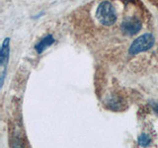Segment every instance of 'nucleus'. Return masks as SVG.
Masks as SVG:
<instances>
[{"mask_svg":"<svg viewBox=\"0 0 158 148\" xmlns=\"http://www.w3.org/2000/svg\"><path fill=\"white\" fill-rule=\"evenodd\" d=\"M137 142H138V145L139 146L146 147L151 143V138L149 135L146 134V133H141L137 138Z\"/></svg>","mask_w":158,"mask_h":148,"instance_id":"nucleus-7","label":"nucleus"},{"mask_svg":"<svg viewBox=\"0 0 158 148\" xmlns=\"http://www.w3.org/2000/svg\"><path fill=\"white\" fill-rule=\"evenodd\" d=\"M105 105L112 111H123L126 109V103L123 99L118 95H111L105 100Z\"/></svg>","mask_w":158,"mask_h":148,"instance_id":"nucleus-4","label":"nucleus"},{"mask_svg":"<svg viewBox=\"0 0 158 148\" xmlns=\"http://www.w3.org/2000/svg\"><path fill=\"white\" fill-rule=\"evenodd\" d=\"M10 56V39L6 38L2 43L0 48V65L3 68V71H6V67L9 62Z\"/></svg>","mask_w":158,"mask_h":148,"instance_id":"nucleus-5","label":"nucleus"},{"mask_svg":"<svg viewBox=\"0 0 158 148\" xmlns=\"http://www.w3.org/2000/svg\"><path fill=\"white\" fill-rule=\"evenodd\" d=\"M155 43V39L151 34H143L136 38L131 44L128 51L131 56H135L140 52L146 51L150 49Z\"/></svg>","mask_w":158,"mask_h":148,"instance_id":"nucleus-2","label":"nucleus"},{"mask_svg":"<svg viewBox=\"0 0 158 148\" xmlns=\"http://www.w3.org/2000/svg\"><path fill=\"white\" fill-rule=\"evenodd\" d=\"M142 23L136 17H127L123 21L121 29L123 33L127 36H135L141 30Z\"/></svg>","mask_w":158,"mask_h":148,"instance_id":"nucleus-3","label":"nucleus"},{"mask_svg":"<svg viewBox=\"0 0 158 148\" xmlns=\"http://www.w3.org/2000/svg\"><path fill=\"white\" fill-rule=\"evenodd\" d=\"M150 106L152 108V110L154 111V113L158 116V103L154 102V101H151L150 102Z\"/></svg>","mask_w":158,"mask_h":148,"instance_id":"nucleus-8","label":"nucleus"},{"mask_svg":"<svg viewBox=\"0 0 158 148\" xmlns=\"http://www.w3.org/2000/svg\"><path fill=\"white\" fill-rule=\"evenodd\" d=\"M53 43H54V39L52 37V35H47L41 42H39L35 46V49H36L38 53H42L44 49L51 47Z\"/></svg>","mask_w":158,"mask_h":148,"instance_id":"nucleus-6","label":"nucleus"},{"mask_svg":"<svg viewBox=\"0 0 158 148\" xmlns=\"http://www.w3.org/2000/svg\"><path fill=\"white\" fill-rule=\"evenodd\" d=\"M96 18L104 26H113L117 21V12L114 5L109 1H103L96 10Z\"/></svg>","mask_w":158,"mask_h":148,"instance_id":"nucleus-1","label":"nucleus"}]
</instances>
